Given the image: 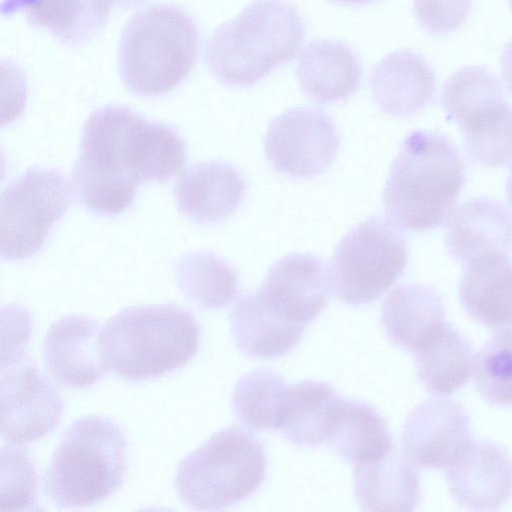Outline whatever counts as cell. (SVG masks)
Masks as SVG:
<instances>
[{
	"instance_id": "cell-1",
	"label": "cell",
	"mask_w": 512,
	"mask_h": 512,
	"mask_svg": "<svg viewBox=\"0 0 512 512\" xmlns=\"http://www.w3.org/2000/svg\"><path fill=\"white\" fill-rule=\"evenodd\" d=\"M186 160L185 143L175 129L128 107L107 105L84 123L73 188L91 212L115 216L131 206L141 182L165 183Z\"/></svg>"
},
{
	"instance_id": "cell-2",
	"label": "cell",
	"mask_w": 512,
	"mask_h": 512,
	"mask_svg": "<svg viewBox=\"0 0 512 512\" xmlns=\"http://www.w3.org/2000/svg\"><path fill=\"white\" fill-rule=\"evenodd\" d=\"M465 183V164L453 143L415 130L402 141L391 164L382 201L399 228L423 232L444 223Z\"/></svg>"
},
{
	"instance_id": "cell-3",
	"label": "cell",
	"mask_w": 512,
	"mask_h": 512,
	"mask_svg": "<svg viewBox=\"0 0 512 512\" xmlns=\"http://www.w3.org/2000/svg\"><path fill=\"white\" fill-rule=\"evenodd\" d=\"M305 33V23L291 2L254 0L211 34L205 62L220 83L248 87L291 61Z\"/></svg>"
},
{
	"instance_id": "cell-4",
	"label": "cell",
	"mask_w": 512,
	"mask_h": 512,
	"mask_svg": "<svg viewBox=\"0 0 512 512\" xmlns=\"http://www.w3.org/2000/svg\"><path fill=\"white\" fill-rule=\"evenodd\" d=\"M200 51L194 19L173 4L136 12L123 28L118 70L124 86L141 97L164 95L193 70Z\"/></svg>"
},
{
	"instance_id": "cell-5",
	"label": "cell",
	"mask_w": 512,
	"mask_h": 512,
	"mask_svg": "<svg viewBox=\"0 0 512 512\" xmlns=\"http://www.w3.org/2000/svg\"><path fill=\"white\" fill-rule=\"evenodd\" d=\"M194 316L174 304L130 306L102 329L108 366L130 381L163 376L186 365L199 347Z\"/></svg>"
},
{
	"instance_id": "cell-6",
	"label": "cell",
	"mask_w": 512,
	"mask_h": 512,
	"mask_svg": "<svg viewBox=\"0 0 512 512\" xmlns=\"http://www.w3.org/2000/svg\"><path fill=\"white\" fill-rule=\"evenodd\" d=\"M126 438L112 419L87 416L64 432L44 475L49 498L61 508L102 502L122 485Z\"/></svg>"
},
{
	"instance_id": "cell-7",
	"label": "cell",
	"mask_w": 512,
	"mask_h": 512,
	"mask_svg": "<svg viewBox=\"0 0 512 512\" xmlns=\"http://www.w3.org/2000/svg\"><path fill=\"white\" fill-rule=\"evenodd\" d=\"M263 444L236 426L213 434L178 465L175 486L182 503L196 510H220L245 500L266 474Z\"/></svg>"
},
{
	"instance_id": "cell-8",
	"label": "cell",
	"mask_w": 512,
	"mask_h": 512,
	"mask_svg": "<svg viewBox=\"0 0 512 512\" xmlns=\"http://www.w3.org/2000/svg\"><path fill=\"white\" fill-rule=\"evenodd\" d=\"M442 106L462 131L470 160L485 167L511 161L512 106L494 74L479 66L459 69L444 84Z\"/></svg>"
},
{
	"instance_id": "cell-9",
	"label": "cell",
	"mask_w": 512,
	"mask_h": 512,
	"mask_svg": "<svg viewBox=\"0 0 512 512\" xmlns=\"http://www.w3.org/2000/svg\"><path fill=\"white\" fill-rule=\"evenodd\" d=\"M407 262V244L399 230L373 216L338 243L329 268L330 286L346 304H368L394 284Z\"/></svg>"
},
{
	"instance_id": "cell-10",
	"label": "cell",
	"mask_w": 512,
	"mask_h": 512,
	"mask_svg": "<svg viewBox=\"0 0 512 512\" xmlns=\"http://www.w3.org/2000/svg\"><path fill=\"white\" fill-rule=\"evenodd\" d=\"M70 201L57 169L32 167L13 180L1 194V257L22 260L39 252Z\"/></svg>"
},
{
	"instance_id": "cell-11",
	"label": "cell",
	"mask_w": 512,
	"mask_h": 512,
	"mask_svg": "<svg viewBox=\"0 0 512 512\" xmlns=\"http://www.w3.org/2000/svg\"><path fill=\"white\" fill-rule=\"evenodd\" d=\"M339 136L333 120L314 107H296L269 124L264 148L278 172L293 178L322 174L335 160Z\"/></svg>"
},
{
	"instance_id": "cell-12",
	"label": "cell",
	"mask_w": 512,
	"mask_h": 512,
	"mask_svg": "<svg viewBox=\"0 0 512 512\" xmlns=\"http://www.w3.org/2000/svg\"><path fill=\"white\" fill-rule=\"evenodd\" d=\"M58 393L25 355L2 365L1 434L14 444L38 440L60 422Z\"/></svg>"
},
{
	"instance_id": "cell-13",
	"label": "cell",
	"mask_w": 512,
	"mask_h": 512,
	"mask_svg": "<svg viewBox=\"0 0 512 512\" xmlns=\"http://www.w3.org/2000/svg\"><path fill=\"white\" fill-rule=\"evenodd\" d=\"M470 441L469 415L459 402L448 398H431L416 406L401 436L405 456L426 469L448 466Z\"/></svg>"
},
{
	"instance_id": "cell-14",
	"label": "cell",
	"mask_w": 512,
	"mask_h": 512,
	"mask_svg": "<svg viewBox=\"0 0 512 512\" xmlns=\"http://www.w3.org/2000/svg\"><path fill=\"white\" fill-rule=\"evenodd\" d=\"M99 322L82 315H66L49 327L43 359L52 378L69 388L93 385L108 371Z\"/></svg>"
},
{
	"instance_id": "cell-15",
	"label": "cell",
	"mask_w": 512,
	"mask_h": 512,
	"mask_svg": "<svg viewBox=\"0 0 512 512\" xmlns=\"http://www.w3.org/2000/svg\"><path fill=\"white\" fill-rule=\"evenodd\" d=\"M445 479L453 499L462 507L496 510L512 493V458L489 441H470L446 466Z\"/></svg>"
},
{
	"instance_id": "cell-16",
	"label": "cell",
	"mask_w": 512,
	"mask_h": 512,
	"mask_svg": "<svg viewBox=\"0 0 512 512\" xmlns=\"http://www.w3.org/2000/svg\"><path fill=\"white\" fill-rule=\"evenodd\" d=\"M330 288L329 269L320 258L293 253L271 266L258 290L286 318L307 326L326 307Z\"/></svg>"
},
{
	"instance_id": "cell-17",
	"label": "cell",
	"mask_w": 512,
	"mask_h": 512,
	"mask_svg": "<svg viewBox=\"0 0 512 512\" xmlns=\"http://www.w3.org/2000/svg\"><path fill=\"white\" fill-rule=\"evenodd\" d=\"M445 247L463 266L487 255H508L512 250L511 211L487 197L464 201L448 217Z\"/></svg>"
},
{
	"instance_id": "cell-18",
	"label": "cell",
	"mask_w": 512,
	"mask_h": 512,
	"mask_svg": "<svg viewBox=\"0 0 512 512\" xmlns=\"http://www.w3.org/2000/svg\"><path fill=\"white\" fill-rule=\"evenodd\" d=\"M245 190V180L236 167L227 162L208 161L186 169L173 194L180 214L207 224L233 214L243 201Z\"/></svg>"
},
{
	"instance_id": "cell-19",
	"label": "cell",
	"mask_w": 512,
	"mask_h": 512,
	"mask_svg": "<svg viewBox=\"0 0 512 512\" xmlns=\"http://www.w3.org/2000/svg\"><path fill=\"white\" fill-rule=\"evenodd\" d=\"M370 89L385 114L405 117L422 110L435 92V75L427 61L412 50L382 58L370 75Z\"/></svg>"
},
{
	"instance_id": "cell-20",
	"label": "cell",
	"mask_w": 512,
	"mask_h": 512,
	"mask_svg": "<svg viewBox=\"0 0 512 512\" xmlns=\"http://www.w3.org/2000/svg\"><path fill=\"white\" fill-rule=\"evenodd\" d=\"M458 293L471 318L494 332H512V261L508 255H487L464 265Z\"/></svg>"
},
{
	"instance_id": "cell-21",
	"label": "cell",
	"mask_w": 512,
	"mask_h": 512,
	"mask_svg": "<svg viewBox=\"0 0 512 512\" xmlns=\"http://www.w3.org/2000/svg\"><path fill=\"white\" fill-rule=\"evenodd\" d=\"M295 73L301 90L309 98L328 104L344 100L357 91L362 66L347 43L318 39L304 47Z\"/></svg>"
},
{
	"instance_id": "cell-22",
	"label": "cell",
	"mask_w": 512,
	"mask_h": 512,
	"mask_svg": "<svg viewBox=\"0 0 512 512\" xmlns=\"http://www.w3.org/2000/svg\"><path fill=\"white\" fill-rule=\"evenodd\" d=\"M305 328L278 312L259 290L241 297L230 314L233 340L252 358L284 356L299 344Z\"/></svg>"
},
{
	"instance_id": "cell-23",
	"label": "cell",
	"mask_w": 512,
	"mask_h": 512,
	"mask_svg": "<svg viewBox=\"0 0 512 512\" xmlns=\"http://www.w3.org/2000/svg\"><path fill=\"white\" fill-rule=\"evenodd\" d=\"M445 315L442 297L434 288L403 284L386 296L381 323L392 343L416 353L439 330Z\"/></svg>"
},
{
	"instance_id": "cell-24",
	"label": "cell",
	"mask_w": 512,
	"mask_h": 512,
	"mask_svg": "<svg viewBox=\"0 0 512 512\" xmlns=\"http://www.w3.org/2000/svg\"><path fill=\"white\" fill-rule=\"evenodd\" d=\"M344 402L322 381L305 380L288 386L278 430L293 444L318 446L331 436Z\"/></svg>"
},
{
	"instance_id": "cell-25",
	"label": "cell",
	"mask_w": 512,
	"mask_h": 512,
	"mask_svg": "<svg viewBox=\"0 0 512 512\" xmlns=\"http://www.w3.org/2000/svg\"><path fill=\"white\" fill-rule=\"evenodd\" d=\"M110 9L104 0H2L1 5L3 15L22 12L29 24L71 46L96 37Z\"/></svg>"
},
{
	"instance_id": "cell-26",
	"label": "cell",
	"mask_w": 512,
	"mask_h": 512,
	"mask_svg": "<svg viewBox=\"0 0 512 512\" xmlns=\"http://www.w3.org/2000/svg\"><path fill=\"white\" fill-rule=\"evenodd\" d=\"M411 461L394 448L375 461L354 466V492L365 511H413L420 483Z\"/></svg>"
},
{
	"instance_id": "cell-27",
	"label": "cell",
	"mask_w": 512,
	"mask_h": 512,
	"mask_svg": "<svg viewBox=\"0 0 512 512\" xmlns=\"http://www.w3.org/2000/svg\"><path fill=\"white\" fill-rule=\"evenodd\" d=\"M415 361L418 378L426 389L436 395H448L469 381L473 372V349L464 336L444 322L416 352Z\"/></svg>"
},
{
	"instance_id": "cell-28",
	"label": "cell",
	"mask_w": 512,
	"mask_h": 512,
	"mask_svg": "<svg viewBox=\"0 0 512 512\" xmlns=\"http://www.w3.org/2000/svg\"><path fill=\"white\" fill-rule=\"evenodd\" d=\"M326 443L354 466L380 459L394 448L385 419L371 405L355 399H345Z\"/></svg>"
},
{
	"instance_id": "cell-29",
	"label": "cell",
	"mask_w": 512,
	"mask_h": 512,
	"mask_svg": "<svg viewBox=\"0 0 512 512\" xmlns=\"http://www.w3.org/2000/svg\"><path fill=\"white\" fill-rule=\"evenodd\" d=\"M175 275L183 294L202 309L226 307L239 294V278L234 268L210 252L181 257L175 266Z\"/></svg>"
},
{
	"instance_id": "cell-30",
	"label": "cell",
	"mask_w": 512,
	"mask_h": 512,
	"mask_svg": "<svg viewBox=\"0 0 512 512\" xmlns=\"http://www.w3.org/2000/svg\"><path fill=\"white\" fill-rule=\"evenodd\" d=\"M288 386L272 370L256 369L236 383L231 407L235 417L254 430L278 429Z\"/></svg>"
},
{
	"instance_id": "cell-31",
	"label": "cell",
	"mask_w": 512,
	"mask_h": 512,
	"mask_svg": "<svg viewBox=\"0 0 512 512\" xmlns=\"http://www.w3.org/2000/svg\"><path fill=\"white\" fill-rule=\"evenodd\" d=\"M473 371L476 388L486 401L512 406V332H495L476 354Z\"/></svg>"
},
{
	"instance_id": "cell-32",
	"label": "cell",
	"mask_w": 512,
	"mask_h": 512,
	"mask_svg": "<svg viewBox=\"0 0 512 512\" xmlns=\"http://www.w3.org/2000/svg\"><path fill=\"white\" fill-rule=\"evenodd\" d=\"M1 511L34 509L37 481L27 453L13 446L1 450Z\"/></svg>"
},
{
	"instance_id": "cell-33",
	"label": "cell",
	"mask_w": 512,
	"mask_h": 512,
	"mask_svg": "<svg viewBox=\"0 0 512 512\" xmlns=\"http://www.w3.org/2000/svg\"><path fill=\"white\" fill-rule=\"evenodd\" d=\"M472 0H414V14L419 25L433 35L458 29L467 19Z\"/></svg>"
},
{
	"instance_id": "cell-34",
	"label": "cell",
	"mask_w": 512,
	"mask_h": 512,
	"mask_svg": "<svg viewBox=\"0 0 512 512\" xmlns=\"http://www.w3.org/2000/svg\"><path fill=\"white\" fill-rule=\"evenodd\" d=\"M2 309L7 317V333L2 331V365L9 364L24 354L30 332V318L26 309L8 306Z\"/></svg>"
},
{
	"instance_id": "cell-35",
	"label": "cell",
	"mask_w": 512,
	"mask_h": 512,
	"mask_svg": "<svg viewBox=\"0 0 512 512\" xmlns=\"http://www.w3.org/2000/svg\"><path fill=\"white\" fill-rule=\"evenodd\" d=\"M502 80L512 93V41L508 42L501 57Z\"/></svg>"
},
{
	"instance_id": "cell-36",
	"label": "cell",
	"mask_w": 512,
	"mask_h": 512,
	"mask_svg": "<svg viewBox=\"0 0 512 512\" xmlns=\"http://www.w3.org/2000/svg\"><path fill=\"white\" fill-rule=\"evenodd\" d=\"M107 5L112 8L113 6H118L121 8H133L141 5L147 0H104Z\"/></svg>"
},
{
	"instance_id": "cell-37",
	"label": "cell",
	"mask_w": 512,
	"mask_h": 512,
	"mask_svg": "<svg viewBox=\"0 0 512 512\" xmlns=\"http://www.w3.org/2000/svg\"><path fill=\"white\" fill-rule=\"evenodd\" d=\"M506 193L509 204L512 206V159L509 166V175L506 182Z\"/></svg>"
},
{
	"instance_id": "cell-38",
	"label": "cell",
	"mask_w": 512,
	"mask_h": 512,
	"mask_svg": "<svg viewBox=\"0 0 512 512\" xmlns=\"http://www.w3.org/2000/svg\"><path fill=\"white\" fill-rule=\"evenodd\" d=\"M333 2L342 3V4H350V5H360L369 3L375 0H331Z\"/></svg>"
},
{
	"instance_id": "cell-39",
	"label": "cell",
	"mask_w": 512,
	"mask_h": 512,
	"mask_svg": "<svg viewBox=\"0 0 512 512\" xmlns=\"http://www.w3.org/2000/svg\"><path fill=\"white\" fill-rule=\"evenodd\" d=\"M510 1V6H511V9H512V0H509Z\"/></svg>"
}]
</instances>
